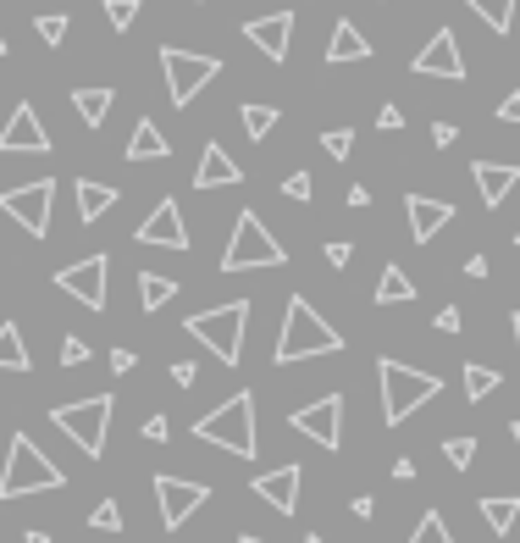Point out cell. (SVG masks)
<instances>
[{"label": "cell", "mask_w": 520, "mask_h": 543, "mask_svg": "<svg viewBox=\"0 0 520 543\" xmlns=\"http://www.w3.org/2000/svg\"><path fill=\"white\" fill-rule=\"evenodd\" d=\"M78 222H100L111 206H117V189L111 183H95V178H78Z\"/></svg>", "instance_id": "cell-23"}, {"label": "cell", "mask_w": 520, "mask_h": 543, "mask_svg": "<svg viewBox=\"0 0 520 543\" xmlns=\"http://www.w3.org/2000/svg\"><path fill=\"white\" fill-rule=\"evenodd\" d=\"M321 255H327V266H338V272H343V266L355 261V244H343V239H332V244H327V250H321Z\"/></svg>", "instance_id": "cell-40"}, {"label": "cell", "mask_w": 520, "mask_h": 543, "mask_svg": "<svg viewBox=\"0 0 520 543\" xmlns=\"http://www.w3.org/2000/svg\"><path fill=\"white\" fill-rule=\"evenodd\" d=\"M349 206H371V189H366V183H349Z\"/></svg>", "instance_id": "cell-50"}, {"label": "cell", "mask_w": 520, "mask_h": 543, "mask_svg": "<svg viewBox=\"0 0 520 543\" xmlns=\"http://www.w3.org/2000/svg\"><path fill=\"white\" fill-rule=\"evenodd\" d=\"M305 543H327V538H321V532H310V538H305Z\"/></svg>", "instance_id": "cell-56"}, {"label": "cell", "mask_w": 520, "mask_h": 543, "mask_svg": "<svg viewBox=\"0 0 520 543\" xmlns=\"http://www.w3.org/2000/svg\"><path fill=\"white\" fill-rule=\"evenodd\" d=\"M89 527H95V532H122V510H117V499H100L95 516H89Z\"/></svg>", "instance_id": "cell-35"}, {"label": "cell", "mask_w": 520, "mask_h": 543, "mask_svg": "<svg viewBox=\"0 0 520 543\" xmlns=\"http://www.w3.org/2000/svg\"><path fill=\"white\" fill-rule=\"evenodd\" d=\"M327 61L332 67H338V61H371V39L360 34L349 17H338V23H332V39H327Z\"/></svg>", "instance_id": "cell-21"}, {"label": "cell", "mask_w": 520, "mask_h": 543, "mask_svg": "<svg viewBox=\"0 0 520 543\" xmlns=\"http://www.w3.org/2000/svg\"><path fill=\"white\" fill-rule=\"evenodd\" d=\"M283 261H288L283 239L260 222V211H238L233 239L222 250V272H255V266H283Z\"/></svg>", "instance_id": "cell-6"}, {"label": "cell", "mask_w": 520, "mask_h": 543, "mask_svg": "<svg viewBox=\"0 0 520 543\" xmlns=\"http://www.w3.org/2000/svg\"><path fill=\"white\" fill-rule=\"evenodd\" d=\"M415 78H449V84H460L465 78V56H460V39H454V28H438V34L421 45V56L410 61Z\"/></svg>", "instance_id": "cell-14"}, {"label": "cell", "mask_w": 520, "mask_h": 543, "mask_svg": "<svg viewBox=\"0 0 520 543\" xmlns=\"http://www.w3.org/2000/svg\"><path fill=\"white\" fill-rule=\"evenodd\" d=\"M498 122H515V128H520V89L498 100Z\"/></svg>", "instance_id": "cell-44"}, {"label": "cell", "mask_w": 520, "mask_h": 543, "mask_svg": "<svg viewBox=\"0 0 520 543\" xmlns=\"http://www.w3.org/2000/svg\"><path fill=\"white\" fill-rule=\"evenodd\" d=\"M393 477H399V483H415V460H393Z\"/></svg>", "instance_id": "cell-51"}, {"label": "cell", "mask_w": 520, "mask_h": 543, "mask_svg": "<svg viewBox=\"0 0 520 543\" xmlns=\"http://www.w3.org/2000/svg\"><path fill=\"white\" fill-rule=\"evenodd\" d=\"M288 427L305 433L310 444H321V449H338L343 444V394H321V399H310V405H299V411L288 416Z\"/></svg>", "instance_id": "cell-11"}, {"label": "cell", "mask_w": 520, "mask_h": 543, "mask_svg": "<svg viewBox=\"0 0 520 543\" xmlns=\"http://www.w3.org/2000/svg\"><path fill=\"white\" fill-rule=\"evenodd\" d=\"M476 510H482V521H487V532H493V538H509V532H515V521H520V499L515 494L476 499Z\"/></svg>", "instance_id": "cell-24"}, {"label": "cell", "mask_w": 520, "mask_h": 543, "mask_svg": "<svg viewBox=\"0 0 520 543\" xmlns=\"http://www.w3.org/2000/svg\"><path fill=\"white\" fill-rule=\"evenodd\" d=\"M50 206H56V178L17 183V189L0 194V211H6L23 233H34V239H45L50 233Z\"/></svg>", "instance_id": "cell-9"}, {"label": "cell", "mask_w": 520, "mask_h": 543, "mask_svg": "<svg viewBox=\"0 0 520 543\" xmlns=\"http://www.w3.org/2000/svg\"><path fill=\"white\" fill-rule=\"evenodd\" d=\"M34 28H39V39H45L50 50H56L61 39H67V17H61V12H45V17H39V23H34Z\"/></svg>", "instance_id": "cell-37"}, {"label": "cell", "mask_w": 520, "mask_h": 543, "mask_svg": "<svg viewBox=\"0 0 520 543\" xmlns=\"http://www.w3.org/2000/svg\"><path fill=\"white\" fill-rule=\"evenodd\" d=\"M50 422H56L89 460H100L106 455V433H111V394H89V399H72V405H56Z\"/></svg>", "instance_id": "cell-7"}, {"label": "cell", "mask_w": 520, "mask_h": 543, "mask_svg": "<svg viewBox=\"0 0 520 543\" xmlns=\"http://www.w3.org/2000/svg\"><path fill=\"white\" fill-rule=\"evenodd\" d=\"M509 438H515V449H520V416H515V422H509Z\"/></svg>", "instance_id": "cell-53"}, {"label": "cell", "mask_w": 520, "mask_h": 543, "mask_svg": "<svg viewBox=\"0 0 520 543\" xmlns=\"http://www.w3.org/2000/svg\"><path fill=\"white\" fill-rule=\"evenodd\" d=\"M194 377H200V366H194V361H172V383H178V388H189Z\"/></svg>", "instance_id": "cell-46"}, {"label": "cell", "mask_w": 520, "mask_h": 543, "mask_svg": "<svg viewBox=\"0 0 520 543\" xmlns=\"http://www.w3.org/2000/svg\"><path fill=\"white\" fill-rule=\"evenodd\" d=\"M111 89L106 84H95V89H72V106H78V117H83V128H100V122L111 117Z\"/></svg>", "instance_id": "cell-25"}, {"label": "cell", "mask_w": 520, "mask_h": 543, "mask_svg": "<svg viewBox=\"0 0 520 543\" xmlns=\"http://www.w3.org/2000/svg\"><path fill=\"white\" fill-rule=\"evenodd\" d=\"M338 350H343V333L305 300V294H294L288 311H283V333H277L272 361L277 366H294V361H316V355H338Z\"/></svg>", "instance_id": "cell-1"}, {"label": "cell", "mask_w": 520, "mask_h": 543, "mask_svg": "<svg viewBox=\"0 0 520 543\" xmlns=\"http://www.w3.org/2000/svg\"><path fill=\"white\" fill-rule=\"evenodd\" d=\"M349 510H355L360 521H371V516H377V499H371V494H360V499H355V505H349Z\"/></svg>", "instance_id": "cell-48"}, {"label": "cell", "mask_w": 520, "mask_h": 543, "mask_svg": "<svg viewBox=\"0 0 520 543\" xmlns=\"http://www.w3.org/2000/svg\"><path fill=\"white\" fill-rule=\"evenodd\" d=\"M404 217H410V239L415 244H432L454 222V206L449 200H432V194H404Z\"/></svg>", "instance_id": "cell-18"}, {"label": "cell", "mask_w": 520, "mask_h": 543, "mask_svg": "<svg viewBox=\"0 0 520 543\" xmlns=\"http://www.w3.org/2000/svg\"><path fill=\"white\" fill-rule=\"evenodd\" d=\"M509 327H515V350H520V311H515V316H509Z\"/></svg>", "instance_id": "cell-54"}, {"label": "cell", "mask_w": 520, "mask_h": 543, "mask_svg": "<svg viewBox=\"0 0 520 543\" xmlns=\"http://www.w3.org/2000/svg\"><path fill=\"white\" fill-rule=\"evenodd\" d=\"M471 178L482 189V206L498 211L509 200V189L520 183V167H509V161H471Z\"/></svg>", "instance_id": "cell-19"}, {"label": "cell", "mask_w": 520, "mask_h": 543, "mask_svg": "<svg viewBox=\"0 0 520 543\" xmlns=\"http://www.w3.org/2000/svg\"><path fill=\"white\" fill-rule=\"evenodd\" d=\"M244 39L260 50L266 61H288V39H294V12H266V17H249Z\"/></svg>", "instance_id": "cell-17"}, {"label": "cell", "mask_w": 520, "mask_h": 543, "mask_svg": "<svg viewBox=\"0 0 520 543\" xmlns=\"http://www.w3.org/2000/svg\"><path fill=\"white\" fill-rule=\"evenodd\" d=\"M321 150H327L332 161H349L355 156V128H327L321 133Z\"/></svg>", "instance_id": "cell-33"}, {"label": "cell", "mask_w": 520, "mask_h": 543, "mask_svg": "<svg viewBox=\"0 0 520 543\" xmlns=\"http://www.w3.org/2000/svg\"><path fill=\"white\" fill-rule=\"evenodd\" d=\"M211 499V488L205 483H189V477H172V471H161L155 477V505H161V527L166 532H178L183 521L194 516V510Z\"/></svg>", "instance_id": "cell-12"}, {"label": "cell", "mask_w": 520, "mask_h": 543, "mask_svg": "<svg viewBox=\"0 0 520 543\" xmlns=\"http://www.w3.org/2000/svg\"><path fill=\"white\" fill-rule=\"evenodd\" d=\"M238 543H260V538H255V532H244V538H238Z\"/></svg>", "instance_id": "cell-55"}, {"label": "cell", "mask_w": 520, "mask_h": 543, "mask_svg": "<svg viewBox=\"0 0 520 543\" xmlns=\"http://www.w3.org/2000/svg\"><path fill=\"white\" fill-rule=\"evenodd\" d=\"M6 50H12V45H6V34H0V56H6Z\"/></svg>", "instance_id": "cell-57"}, {"label": "cell", "mask_w": 520, "mask_h": 543, "mask_svg": "<svg viewBox=\"0 0 520 543\" xmlns=\"http://www.w3.org/2000/svg\"><path fill=\"white\" fill-rule=\"evenodd\" d=\"M498 388H504V377H498L493 366H482V361L465 366V399H471V405H482L487 394H498Z\"/></svg>", "instance_id": "cell-29"}, {"label": "cell", "mask_w": 520, "mask_h": 543, "mask_svg": "<svg viewBox=\"0 0 520 543\" xmlns=\"http://www.w3.org/2000/svg\"><path fill=\"white\" fill-rule=\"evenodd\" d=\"M465 6H471L493 34H509V23H515V0H465Z\"/></svg>", "instance_id": "cell-30"}, {"label": "cell", "mask_w": 520, "mask_h": 543, "mask_svg": "<svg viewBox=\"0 0 520 543\" xmlns=\"http://www.w3.org/2000/svg\"><path fill=\"white\" fill-rule=\"evenodd\" d=\"M161 73H166V95H172V106H194V95H200L211 78H222V61L216 56H200V50H183V45H161Z\"/></svg>", "instance_id": "cell-8"}, {"label": "cell", "mask_w": 520, "mask_h": 543, "mask_svg": "<svg viewBox=\"0 0 520 543\" xmlns=\"http://www.w3.org/2000/svg\"><path fill=\"white\" fill-rule=\"evenodd\" d=\"M106 278H111L106 255H83V261H72V266L56 272V289L67 294V300L89 305V311H106Z\"/></svg>", "instance_id": "cell-10"}, {"label": "cell", "mask_w": 520, "mask_h": 543, "mask_svg": "<svg viewBox=\"0 0 520 543\" xmlns=\"http://www.w3.org/2000/svg\"><path fill=\"white\" fill-rule=\"evenodd\" d=\"M238 122H244V133L260 145V139H266V133L283 122V111H277V106H244V111H238Z\"/></svg>", "instance_id": "cell-31"}, {"label": "cell", "mask_w": 520, "mask_h": 543, "mask_svg": "<svg viewBox=\"0 0 520 543\" xmlns=\"http://www.w3.org/2000/svg\"><path fill=\"white\" fill-rule=\"evenodd\" d=\"M283 194H288V200H305V206H310V194H316V178H310V172H288V178H283Z\"/></svg>", "instance_id": "cell-38"}, {"label": "cell", "mask_w": 520, "mask_h": 543, "mask_svg": "<svg viewBox=\"0 0 520 543\" xmlns=\"http://www.w3.org/2000/svg\"><path fill=\"white\" fill-rule=\"evenodd\" d=\"M23 543H50V532H39V527H28V532H23Z\"/></svg>", "instance_id": "cell-52"}, {"label": "cell", "mask_w": 520, "mask_h": 543, "mask_svg": "<svg viewBox=\"0 0 520 543\" xmlns=\"http://www.w3.org/2000/svg\"><path fill=\"white\" fill-rule=\"evenodd\" d=\"M83 361H89V344L78 333H67L61 338V366H83Z\"/></svg>", "instance_id": "cell-39"}, {"label": "cell", "mask_w": 520, "mask_h": 543, "mask_svg": "<svg viewBox=\"0 0 520 543\" xmlns=\"http://www.w3.org/2000/svg\"><path fill=\"white\" fill-rule=\"evenodd\" d=\"M454 139H460V128H454V122H432V145H454Z\"/></svg>", "instance_id": "cell-47"}, {"label": "cell", "mask_w": 520, "mask_h": 543, "mask_svg": "<svg viewBox=\"0 0 520 543\" xmlns=\"http://www.w3.org/2000/svg\"><path fill=\"white\" fill-rule=\"evenodd\" d=\"M299 483H305V471L299 466H272V471H255V477H249V494H255L260 505H272L277 516H294L299 510Z\"/></svg>", "instance_id": "cell-16"}, {"label": "cell", "mask_w": 520, "mask_h": 543, "mask_svg": "<svg viewBox=\"0 0 520 543\" xmlns=\"http://www.w3.org/2000/svg\"><path fill=\"white\" fill-rule=\"evenodd\" d=\"M0 156H50V133L45 122H39V111L28 106H12V117H6V128H0Z\"/></svg>", "instance_id": "cell-13"}, {"label": "cell", "mask_w": 520, "mask_h": 543, "mask_svg": "<svg viewBox=\"0 0 520 543\" xmlns=\"http://www.w3.org/2000/svg\"><path fill=\"white\" fill-rule=\"evenodd\" d=\"M377 383H382V422H388V427H404L426 399L443 394V377L415 372V366L393 361V355H382V361H377Z\"/></svg>", "instance_id": "cell-4"}, {"label": "cell", "mask_w": 520, "mask_h": 543, "mask_svg": "<svg viewBox=\"0 0 520 543\" xmlns=\"http://www.w3.org/2000/svg\"><path fill=\"white\" fill-rule=\"evenodd\" d=\"M139 12H144L139 0H106V23L117 28V34H128V28L139 23Z\"/></svg>", "instance_id": "cell-34"}, {"label": "cell", "mask_w": 520, "mask_h": 543, "mask_svg": "<svg viewBox=\"0 0 520 543\" xmlns=\"http://www.w3.org/2000/svg\"><path fill=\"white\" fill-rule=\"evenodd\" d=\"M128 161H161V156H172V145H166V133L155 128L150 117H139L133 122V139H128V150H122Z\"/></svg>", "instance_id": "cell-22"}, {"label": "cell", "mask_w": 520, "mask_h": 543, "mask_svg": "<svg viewBox=\"0 0 520 543\" xmlns=\"http://www.w3.org/2000/svg\"><path fill=\"white\" fill-rule=\"evenodd\" d=\"M487 272H493V266H487V255H471V261H465V278H487Z\"/></svg>", "instance_id": "cell-49"}, {"label": "cell", "mask_w": 520, "mask_h": 543, "mask_svg": "<svg viewBox=\"0 0 520 543\" xmlns=\"http://www.w3.org/2000/svg\"><path fill=\"white\" fill-rule=\"evenodd\" d=\"M460 322H465V316H460V305H443V311H438V322H432V327H438V333H460Z\"/></svg>", "instance_id": "cell-42"}, {"label": "cell", "mask_w": 520, "mask_h": 543, "mask_svg": "<svg viewBox=\"0 0 520 543\" xmlns=\"http://www.w3.org/2000/svg\"><path fill=\"white\" fill-rule=\"evenodd\" d=\"M194 438L227 449V455H238V460H255V449H260V438H255V394L238 388V394L222 399L216 411H205L200 422H194Z\"/></svg>", "instance_id": "cell-3"}, {"label": "cell", "mask_w": 520, "mask_h": 543, "mask_svg": "<svg viewBox=\"0 0 520 543\" xmlns=\"http://www.w3.org/2000/svg\"><path fill=\"white\" fill-rule=\"evenodd\" d=\"M56 488H67V471H61L28 433H12L6 466H0V499L12 505V499H23V494H56Z\"/></svg>", "instance_id": "cell-2"}, {"label": "cell", "mask_w": 520, "mask_h": 543, "mask_svg": "<svg viewBox=\"0 0 520 543\" xmlns=\"http://www.w3.org/2000/svg\"><path fill=\"white\" fill-rule=\"evenodd\" d=\"M166 300H178V283L161 278V272H139V305H144V311L155 316Z\"/></svg>", "instance_id": "cell-28"}, {"label": "cell", "mask_w": 520, "mask_h": 543, "mask_svg": "<svg viewBox=\"0 0 520 543\" xmlns=\"http://www.w3.org/2000/svg\"><path fill=\"white\" fill-rule=\"evenodd\" d=\"M244 327H249V300H227V305H211V311H194L183 322V333L200 338L222 366H238L244 361Z\"/></svg>", "instance_id": "cell-5"}, {"label": "cell", "mask_w": 520, "mask_h": 543, "mask_svg": "<svg viewBox=\"0 0 520 543\" xmlns=\"http://www.w3.org/2000/svg\"><path fill=\"white\" fill-rule=\"evenodd\" d=\"M415 300V283L404 266H382V278H377V305H410Z\"/></svg>", "instance_id": "cell-27"}, {"label": "cell", "mask_w": 520, "mask_h": 543, "mask_svg": "<svg viewBox=\"0 0 520 543\" xmlns=\"http://www.w3.org/2000/svg\"><path fill=\"white\" fill-rule=\"evenodd\" d=\"M28 344H23V327L17 322H0V372H28Z\"/></svg>", "instance_id": "cell-26"}, {"label": "cell", "mask_w": 520, "mask_h": 543, "mask_svg": "<svg viewBox=\"0 0 520 543\" xmlns=\"http://www.w3.org/2000/svg\"><path fill=\"white\" fill-rule=\"evenodd\" d=\"M410 543H454V532H449V521L438 516V510H426L421 521H415V532H410Z\"/></svg>", "instance_id": "cell-32"}, {"label": "cell", "mask_w": 520, "mask_h": 543, "mask_svg": "<svg viewBox=\"0 0 520 543\" xmlns=\"http://www.w3.org/2000/svg\"><path fill=\"white\" fill-rule=\"evenodd\" d=\"M139 244H155V250H189V222H183V206L166 194V200H155V211L139 222V233H133Z\"/></svg>", "instance_id": "cell-15"}, {"label": "cell", "mask_w": 520, "mask_h": 543, "mask_svg": "<svg viewBox=\"0 0 520 543\" xmlns=\"http://www.w3.org/2000/svg\"><path fill=\"white\" fill-rule=\"evenodd\" d=\"M377 128H382V133H399V128H404V111H399V106H382V111H377Z\"/></svg>", "instance_id": "cell-43"}, {"label": "cell", "mask_w": 520, "mask_h": 543, "mask_svg": "<svg viewBox=\"0 0 520 543\" xmlns=\"http://www.w3.org/2000/svg\"><path fill=\"white\" fill-rule=\"evenodd\" d=\"M133 366H139V355H133L128 344H117V350H111V372H117V377H128Z\"/></svg>", "instance_id": "cell-41"}, {"label": "cell", "mask_w": 520, "mask_h": 543, "mask_svg": "<svg viewBox=\"0 0 520 543\" xmlns=\"http://www.w3.org/2000/svg\"><path fill=\"white\" fill-rule=\"evenodd\" d=\"M515 244H520V233H515Z\"/></svg>", "instance_id": "cell-58"}, {"label": "cell", "mask_w": 520, "mask_h": 543, "mask_svg": "<svg viewBox=\"0 0 520 543\" xmlns=\"http://www.w3.org/2000/svg\"><path fill=\"white\" fill-rule=\"evenodd\" d=\"M471 455H476V438H449V444H443V460H449L454 471L471 466Z\"/></svg>", "instance_id": "cell-36"}, {"label": "cell", "mask_w": 520, "mask_h": 543, "mask_svg": "<svg viewBox=\"0 0 520 543\" xmlns=\"http://www.w3.org/2000/svg\"><path fill=\"white\" fill-rule=\"evenodd\" d=\"M144 438H150V444H166V438H172V427H166V416H150V422H144Z\"/></svg>", "instance_id": "cell-45"}, {"label": "cell", "mask_w": 520, "mask_h": 543, "mask_svg": "<svg viewBox=\"0 0 520 543\" xmlns=\"http://www.w3.org/2000/svg\"><path fill=\"white\" fill-rule=\"evenodd\" d=\"M233 183H244V167L211 139L200 150V167H194V189H233Z\"/></svg>", "instance_id": "cell-20"}]
</instances>
